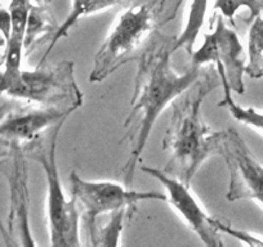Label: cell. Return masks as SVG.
Listing matches in <instances>:
<instances>
[{
    "instance_id": "obj_1",
    "label": "cell",
    "mask_w": 263,
    "mask_h": 247,
    "mask_svg": "<svg viewBox=\"0 0 263 247\" xmlns=\"http://www.w3.org/2000/svg\"><path fill=\"white\" fill-rule=\"evenodd\" d=\"M176 37L155 32L142 52L136 57L137 72L130 100V111L124 127L130 128L121 142L129 139L130 152L121 169L123 183L132 187L135 173L150 138L154 123L177 97L195 84L205 66L191 65L187 71L178 74L172 66Z\"/></svg>"
},
{
    "instance_id": "obj_2",
    "label": "cell",
    "mask_w": 263,
    "mask_h": 247,
    "mask_svg": "<svg viewBox=\"0 0 263 247\" xmlns=\"http://www.w3.org/2000/svg\"><path fill=\"white\" fill-rule=\"evenodd\" d=\"M219 85L221 79L216 67L205 66L195 84L171 105V122L163 139L168 162L163 170L189 186L204 162L219 155L223 130H212L201 116L204 100Z\"/></svg>"
},
{
    "instance_id": "obj_3",
    "label": "cell",
    "mask_w": 263,
    "mask_h": 247,
    "mask_svg": "<svg viewBox=\"0 0 263 247\" xmlns=\"http://www.w3.org/2000/svg\"><path fill=\"white\" fill-rule=\"evenodd\" d=\"M183 0H145L129 7L116 19L95 55L90 83H102L135 59L133 54L168 22L173 21Z\"/></svg>"
},
{
    "instance_id": "obj_4",
    "label": "cell",
    "mask_w": 263,
    "mask_h": 247,
    "mask_svg": "<svg viewBox=\"0 0 263 247\" xmlns=\"http://www.w3.org/2000/svg\"><path fill=\"white\" fill-rule=\"evenodd\" d=\"M63 123L55 125L32 142L22 146L27 158L42 166L47 180V224L50 246H80V210L74 198H67L60 180L55 148Z\"/></svg>"
},
{
    "instance_id": "obj_5",
    "label": "cell",
    "mask_w": 263,
    "mask_h": 247,
    "mask_svg": "<svg viewBox=\"0 0 263 247\" xmlns=\"http://www.w3.org/2000/svg\"><path fill=\"white\" fill-rule=\"evenodd\" d=\"M4 94L43 107L77 111L83 105V92L75 79L71 60H61L48 66L39 65L35 70L22 69L18 79Z\"/></svg>"
},
{
    "instance_id": "obj_6",
    "label": "cell",
    "mask_w": 263,
    "mask_h": 247,
    "mask_svg": "<svg viewBox=\"0 0 263 247\" xmlns=\"http://www.w3.org/2000/svg\"><path fill=\"white\" fill-rule=\"evenodd\" d=\"M71 197L77 201L87 234L95 228L100 218H106L121 209L136 211L143 201H166L160 192H141L124 183L108 180H85L77 171L70 174Z\"/></svg>"
},
{
    "instance_id": "obj_7",
    "label": "cell",
    "mask_w": 263,
    "mask_h": 247,
    "mask_svg": "<svg viewBox=\"0 0 263 247\" xmlns=\"http://www.w3.org/2000/svg\"><path fill=\"white\" fill-rule=\"evenodd\" d=\"M216 25L204 35V42L191 54L192 65L214 66L221 81H226L232 93H245L247 55L236 31L227 26L222 14H214Z\"/></svg>"
},
{
    "instance_id": "obj_8",
    "label": "cell",
    "mask_w": 263,
    "mask_h": 247,
    "mask_svg": "<svg viewBox=\"0 0 263 247\" xmlns=\"http://www.w3.org/2000/svg\"><path fill=\"white\" fill-rule=\"evenodd\" d=\"M218 156L229 171L227 200L254 201L263 209V162L253 155L236 129L223 130Z\"/></svg>"
},
{
    "instance_id": "obj_9",
    "label": "cell",
    "mask_w": 263,
    "mask_h": 247,
    "mask_svg": "<svg viewBox=\"0 0 263 247\" xmlns=\"http://www.w3.org/2000/svg\"><path fill=\"white\" fill-rule=\"evenodd\" d=\"M141 170L155 178L163 186L169 205L178 213L182 220L195 234H197L204 244L209 247L223 246L221 232L217 228L218 218H214L206 213L204 206H201L191 192V186L169 175L161 169L142 165Z\"/></svg>"
},
{
    "instance_id": "obj_10",
    "label": "cell",
    "mask_w": 263,
    "mask_h": 247,
    "mask_svg": "<svg viewBox=\"0 0 263 247\" xmlns=\"http://www.w3.org/2000/svg\"><path fill=\"white\" fill-rule=\"evenodd\" d=\"M8 158L7 170L4 171L9 187V213L8 233L9 238L14 239V244L35 246V239L30 228V197L29 175H27L26 155L22 145L7 143Z\"/></svg>"
},
{
    "instance_id": "obj_11",
    "label": "cell",
    "mask_w": 263,
    "mask_h": 247,
    "mask_svg": "<svg viewBox=\"0 0 263 247\" xmlns=\"http://www.w3.org/2000/svg\"><path fill=\"white\" fill-rule=\"evenodd\" d=\"M72 112L69 108L36 105L11 111L0 120V142L26 145L55 125L65 123Z\"/></svg>"
},
{
    "instance_id": "obj_12",
    "label": "cell",
    "mask_w": 263,
    "mask_h": 247,
    "mask_svg": "<svg viewBox=\"0 0 263 247\" xmlns=\"http://www.w3.org/2000/svg\"><path fill=\"white\" fill-rule=\"evenodd\" d=\"M58 26L60 25L55 22L47 0H34L27 17L26 32H25V55H29L43 43H50L57 32Z\"/></svg>"
},
{
    "instance_id": "obj_13",
    "label": "cell",
    "mask_w": 263,
    "mask_h": 247,
    "mask_svg": "<svg viewBox=\"0 0 263 247\" xmlns=\"http://www.w3.org/2000/svg\"><path fill=\"white\" fill-rule=\"evenodd\" d=\"M130 2L132 0H71V9H70L69 14L66 16V18L63 19L62 24L58 26L57 32L54 34L53 39L50 40L47 52H45L44 55L42 57L39 65L45 64V59L49 57V53L52 52L53 48L57 45V43L60 42L61 39H63V37L69 36L70 30H71L83 17L93 16V14L100 13V12H105L116 6L128 4L130 3Z\"/></svg>"
},
{
    "instance_id": "obj_14",
    "label": "cell",
    "mask_w": 263,
    "mask_h": 247,
    "mask_svg": "<svg viewBox=\"0 0 263 247\" xmlns=\"http://www.w3.org/2000/svg\"><path fill=\"white\" fill-rule=\"evenodd\" d=\"M206 11H208V0H192L187 14L186 26L181 34L176 37L174 52L179 49L186 50L189 54L194 53V45L203 30L205 22Z\"/></svg>"
},
{
    "instance_id": "obj_15",
    "label": "cell",
    "mask_w": 263,
    "mask_h": 247,
    "mask_svg": "<svg viewBox=\"0 0 263 247\" xmlns=\"http://www.w3.org/2000/svg\"><path fill=\"white\" fill-rule=\"evenodd\" d=\"M135 211L128 210V209H121L115 211L111 215L106 216L107 220L103 224H98L96 228L87 236L88 244L98 247V246H118L120 244L121 233H123L124 221L133 215Z\"/></svg>"
},
{
    "instance_id": "obj_16",
    "label": "cell",
    "mask_w": 263,
    "mask_h": 247,
    "mask_svg": "<svg viewBox=\"0 0 263 247\" xmlns=\"http://www.w3.org/2000/svg\"><path fill=\"white\" fill-rule=\"evenodd\" d=\"M245 75L252 79H263V13L253 18L250 25Z\"/></svg>"
},
{
    "instance_id": "obj_17",
    "label": "cell",
    "mask_w": 263,
    "mask_h": 247,
    "mask_svg": "<svg viewBox=\"0 0 263 247\" xmlns=\"http://www.w3.org/2000/svg\"><path fill=\"white\" fill-rule=\"evenodd\" d=\"M221 85L223 87V98L219 100V107L227 108L230 115L239 122L244 123L247 127L253 128L263 134V112H259L253 107H244L235 102L232 97V90L229 87L226 81H221Z\"/></svg>"
},
{
    "instance_id": "obj_18",
    "label": "cell",
    "mask_w": 263,
    "mask_h": 247,
    "mask_svg": "<svg viewBox=\"0 0 263 247\" xmlns=\"http://www.w3.org/2000/svg\"><path fill=\"white\" fill-rule=\"evenodd\" d=\"M241 8H247L250 13V19L263 13V0H214V14H222L231 24L237 12Z\"/></svg>"
},
{
    "instance_id": "obj_19",
    "label": "cell",
    "mask_w": 263,
    "mask_h": 247,
    "mask_svg": "<svg viewBox=\"0 0 263 247\" xmlns=\"http://www.w3.org/2000/svg\"><path fill=\"white\" fill-rule=\"evenodd\" d=\"M217 228L221 233H226L229 236L234 237V238L241 241L244 244H248L250 247H263V238L262 237L253 234L250 232L242 231V229H237L232 227L231 224L227 223L226 220L222 219H217Z\"/></svg>"
}]
</instances>
